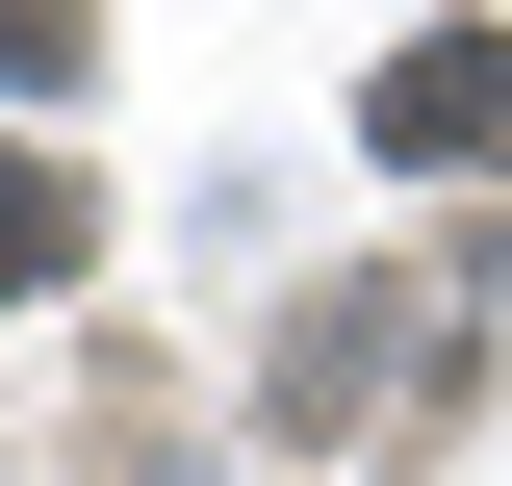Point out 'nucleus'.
I'll list each match as a JSON object with an SVG mask.
<instances>
[{
	"label": "nucleus",
	"instance_id": "7ed1b4c3",
	"mask_svg": "<svg viewBox=\"0 0 512 486\" xmlns=\"http://www.w3.org/2000/svg\"><path fill=\"white\" fill-rule=\"evenodd\" d=\"M77 52H103V26H77V0H0V77H26V103H52Z\"/></svg>",
	"mask_w": 512,
	"mask_h": 486
},
{
	"label": "nucleus",
	"instance_id": "f03ea898",
	"mask_svg": "<svg viewBox=\"0 0 512 486\" xmlns=\"http://www.w3.org/2000/svg\"><path fill=\"white\" fill-rule=\"evenodd\" d=\"M77 256H103V205H77V180H52V154H0V307H52V282H77Z\"/></svg>",
	"mask_w": 512,
	"mask_h": 486
},
{
	"label": "nucleus",
	"instance_id": "f257e3e1",
	"mask_svg": "<svg viewBox=\"0 0 512 486\" xmlns=\"http://www.w3.org/2000/svg\"><path fill=\"white\" fill-rule=\"evenodd\" d=\"M359 154H512V26H436V52H384Z\"/></svg>",
	"mask_w": 512,
	"mask_h": 486
}]
</instances>
